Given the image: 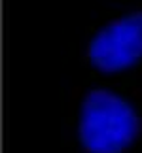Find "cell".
Instances as JSON below:
<instances>
[{"instance_id": "obj_1", "label": "cell", "mask_w": 142, "mask_h": 153, "mask_svg": "<svg viewBox=\"0 0 142 153\" xmlns=\"http://www.w3.org/2000/svg\"><path fill=\"white\" fill-rule=\"evenodd\" d=\"M140 128L133 108L108 91H93L81 111V142L91 153H120Z\"/></svg>"}, {"instance_id": "obj_2", "label": "cell", "mask_w": 142, "mask_h": 153, "mask_svg": "<svg viewBox=\"0 0 142 153\" xmlns=\"http://www.w3.org/2000/svg\"><path fill=\"white\" fill-rule=\"evenodd\" d=\"M89 57L102 72H117L142 57V13L121 17L93 38Z\"/></svg>"}]
</instances>
